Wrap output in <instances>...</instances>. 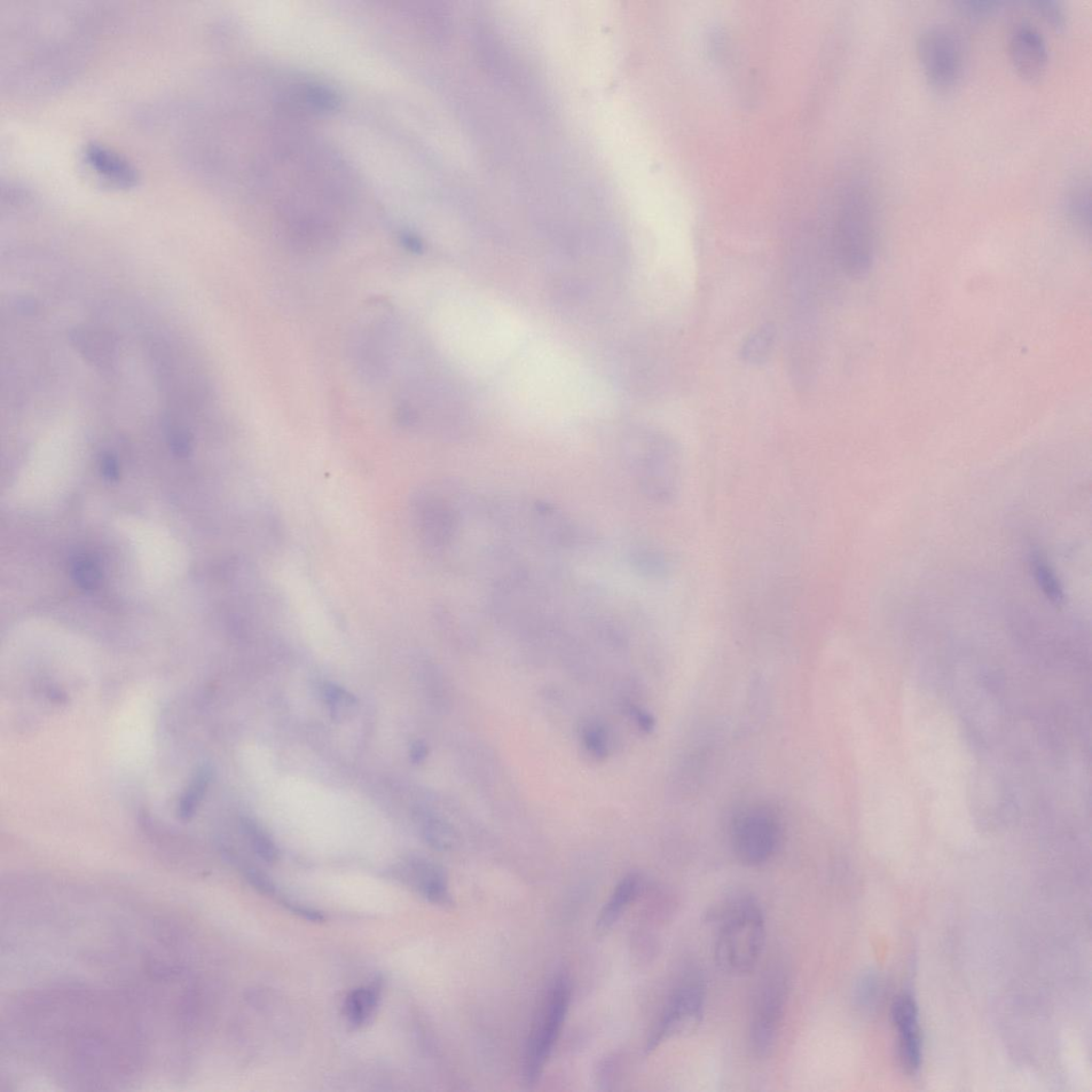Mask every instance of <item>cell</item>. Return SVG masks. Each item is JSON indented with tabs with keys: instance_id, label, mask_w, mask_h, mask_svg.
I'll return each mask as SVG.
<instances>
[{
	"instance_id": "obj_1",
	"label": "cell",
	"mask_w": 1092,
	"mask_h": 1092,
	"mask_svg": "<svg viewBox=\"0 0 1092 1092\" xmlns=\"http://www.w3.org/2000/svg\"><path fill=\"white\" fill-rule=\"evenodd\" d=\"M17 1007L20 1041L59 1076L116 1083L144 1059L138 1021L117 997L93 989H53L25 997Z\"/></svg>"
},
{
	"instance_id": "obj_2",
	"label": "cell",
	"mask_w": 1092,
	"mask_h": 1092,
	"mask_svg": "<svg viewBox=\"0 0 1092 1092\" xmlns=\"http://www.w3.org/2000/svg\"><path fill=\"white\" fill-rule=\"evenodd\" d=\"M834 225L837 262L848 277L861 279L873 269L878 243V211L873 192L860 180L838 195Z\"/></svg>"
},
{
	"instance_id": "obj_3",
	"label": "cell",
	"mask_w": 1092,
	"mask_h": 1092,
	"mask_svg": "<svg viewBox=\"0 0 1092 1092\" xmlns=\"http://www.w3.org/2000/svg\"><path fill=\"white\" fill-rule=\"evenodd\" d=\"M710 916L719 924L715 958L720 968L734 976L753 971L766 939L764 915L757 901L747 897L732 898Z\"/></svg>"
},
{
	"instance_id": "obj_4",
	"label": "cell",
	"mask_w": 1092,
	"mask_h": 1092,
	"mask_svg": "<svg viewBox=\"0 0 1092 1092\" xmlns=\"http://www.w3.org/2000/svg\"><path fill=\"white\" fill-rule=\"evenodd\" d=\"M416 531L431 553L446 555L457 545L474 509L465 494L452 486H427L415 495L412 505Z\"/></svg>"
},
{
	"instance_id": "obj_5",
	"label": "cell",
	"mask_w": 1092,
	"mask_h": 1092,
	"mask_svg": "<svg viewBox=\"0 0 1092 1092\" xmlns=\"http://www.w3.org/2000/svg\"><path fill=\"white\" fill-rule=\"evenodd\" d=\"M628 462L643 498L658 506L678 501L683 488V465L678 447L669 438L647 437L631 453Z\"/></svg>"
},
{
	"instance_id": "obj_6",
	"label": "cell",
	"mask_w": 1092,
	"mask_h": 1092,
	"mask_svg": "<svg viewBox=\"0 0 1092 1092\" xmlns=\"http://www.w3.org/2000/svg\"><path fill=\"white\" fill-rule=\"evenodd\" d=\"M729 834L738 861L750 868L764 866L779 851L783 837L781 817L772 806L751 803L731 817Z\"/></svg>"
},
{
	"instance_id": "obj_7",
	"label": "cell",
	"mask_w": 1092,
	"mask_h": 1092,
	"mask_svg": "<svg viewBox=\"0 0 1092 1092\" xmlns=\"http://www.w3.org/2000/svg\"><path fill=\"white\" fill-rule=\"evenodd\" d=\"M918 62L932 88L945 92L961 82L966 62L963 38L947 23L926 27L916 41Z\"/></svg>"
},
{
	"instance_id": "obj_8",
	"label": "cell",
	"mask_w": 1092,
	"mask_h": 1092,
	"mask_svg": "<svg viewBox=\"0 0 1092 1092\" xmlns=\"http://www.w3.org/2000/svg\"><path fill=\"white\" fill-rule=\"evenodd\" d=\"M789 996V979L781 968L767 971L756 989L751 1007L750 1044L760 1057L771 1054L779 1036Z\"/></svg>"
},
{
	"instance_id": "obj_9",
	"label": "cell",
	"mask_w": 1092,
	"mask_h": 1092,
	"mask_svg": "<svg viewBox=\"0 0 1092 1092\" xmlns=\"http://www.w3.org/2000/svg\"><path fill=\"white\" fill-rule=\"evenodd\" d=\"M704 1002L705 986L700 974L688 972L674 988L661 1017L652 1029L647 1052H654L674 1037L695 1033L703 1020Z\"/></svg>"
},
{
	"instance_id": "obj_10",
	"label": "cell",
	"mask_w": 1092,
	"mask_h": 1092,
	"mask_svg": "<svg viewBox=\"0 0 1092 1092\" xmlns=\"http://www.w3.org/2000/svg\"><path fill=\"white\" fill-rule=\"evenodd\" d=\"M570 1001L569 979L563 976L557 977L548 990L526 1052L524 1080L529 1085H533L539 1080L549 1055L552 1054L567 1017Z\"/></svg>"
},
{
	"instance_id": "obj_11",
	"label": "cell",
	"mask_w": 1092,
	"mask_h": 1092,
	"mask_svg": "<svg viewBox=\"0 0 1092 1092\" xmlns=\"http://www.w3.org/2000/svg\"><path fill=\"white\" fill-rule=\"evenodd\" d=\"M1008 57L1013 69L1023 80L1035 83L1046 74L1049 49L1040 31L1029 23H1020L1011 30Z\"/></svg>"
},
{
	"instance_id": "obj_12",
	"label": "cell",
	"mask_w": 1092,
	"mask_h": 1092,
	"mask_svg": "<svg viewBox=\"0 0 1092 1092\" xmlns=\"http://www.w3.org/2000/svg\"><path fill=\"white\" fill-rule=\"evenodd\" d=\"M531 533L549 549H567L584 541L583 532L552 502L533 501L529 510Z\"/></svg>"
},
{
	"instance_id": "obj_13",
	"label": "cell",
	"mask_w": 1092,
	"mask_h": 1092,
	"mask_svg": "<svg viewBox=\"0 0 1092 1092\" xmlns=\"http://www.w3.org/2000/svg\"><path fill=\"white\" fill-rule=\"evenodd\" d=\"M893 1023L899 1029V1054L902 1069L915 1074L922 1064V1041L917 1007L913 997L900 996L892 1007Z\"/></svg>"
},
{
	"instance_id": "obj_14",
	"label": "cell",
	"mask_w": 1092,
	"mask_h": 1092,
	"mask_svg": "<svg viewBox=\"0 0 1092 1092\" xmlns=\"http://www.w3.org/2000/svg\"><path fill=\"white\" fill-rule=\"evenodd\" d=\"M69 341L86 362L100 371H109L115 364L116 345L105 330L94 326H78L70 330Z\"/></svg>"
},
{
	"instance_id": "obj_15",
	"label": "cell",
	"mask_w": 1092,
	"mask_h": 1092,
	"mask_svg": "<svg viewBox=\"0 0 1092 1092\" xmlns=\"http://www.w3.org/2000/svg\"><path fill=\"white\" fill-rule=\"evenodd\" d=\"M85 161L100 178L114 185L131 187L138 178L136 170L127 160L104 146H90L86 148Z\"/></svg>"
},
{
	"instance_id": "obj_16",
	"label": "cell",
	"mask_w": 1092,
	"mask_h": 1092,
	"mask_svg": "<svg viewBox=\"0 0 1092 1092\" xmlns=\"http://www.w3.org/2000/svg\"><path fill=\"white\" fill-rule=\"evenodd\" d=\"M408 880L422 897L439 906L452 903V895L444 870L437 864L426 860H415L408 870Z\"/></svg>"
},
{
	"instance_id": "obj_17",
	"label": "cell",
	"mask_w": 1092,
	"mask_h": 1092,
	"mask_svg": "<svg viewBox=\"0 0 1092 1092\" xmlns=\"http://www.w3.org/2000/svg\"><path fill=\"white\" fill-rule=\"evenodd\" d=\"M626 555L632 570L644 578L663 579L673 570L671 555L663 547L648 542L633 545Z\"/></svg>"
},
{
	"instance_id": "obj_18",
	"label": "cell",
	"mask_w": 1092,
	"mask_h": 1092,
	"mask_svg": "<svg viewBox=\"0 0 1092 1092\" xmlns=\"http://www.w3.org/2000/svg\"><path fill=\"white\" fill-rule=\"evenodd\" d=\"M641 885L640 877L635 874L624 877L618 884L615 891L612 892L610 899L605 903L601 911L598 923H596V929L599 931L607 932L617 923L625 909L638 898L641 890Z\"/></svg>"
},
{
	"instance_id": "obj_19",
	"label": "cell",
	"mask_w": 1092,
	"mask_h": 1092,
	"mask_svg": "<svg viewBox=\"0 0 1092 1092\" xmlns=\"http://www.w3.org/2000/svg\"><path fill=\"white\" fill-rule=\"evenodd\" d=\"M379 1003V987L369 985L353 990L345 1002V1015L353 1027L369 1023Z\"/></svg>"
},
{
	"instance_id": "obj_20",
	"label": "cell",
	"mask_w": 1092,
	"mask_h": 1092,
	"mask_svg": "<svg viewBox=\"0 0 1092 1092\" xmlns=\"http://www.w3.org/2000/svg\"><path fill=\"white\" fill-rule=\"evenodd\" d=\"M777 340V329L773 324L761 325L746 337L741 349L745 363L761 365L771 357Z\"/></svg>"
},
{
	"instance_id": "obj_21",
	"label": "cell",
	"mask_w": 1092,
	"mask_h": 1092,
	"mask_svg": "<svg viewBox=\"0 0 1092 1092\" xmlns=\"http://www.w3.org/2000/svg\"><path fill=\"white\" fill-rule=\"evenodd\" d=\"M1090 184L1080 179L1067 194L1066 209L1072 224L1083 234L1090 232Z\"/></svg>"
},
{
	"instance_id": "obj_22",
	"label": "cell",
	"mask_w": 1092,
	"mask_h": 1092,
	"mask_svg": "<svg viewBox=\"0 0 1092 1092\" xmlns=\"http://www.w3.org/2000/svg\"><path fill=\"white\" fill-rule=\"evenodd\" d=\"M70 575L78 587L86 592L97 591L103 580L100 563L91 555L78 554L70 563Z\"/></svg>"
},
{
	"instance_id": "obj_23",
	"label": "cell",
	"mask_w": 1092,
	"mask_h": 1092,
	"mask_svg": "<svg viewBox=\"0 0 1092 1092\" xmlns=\"http://www.w3.org/2000/svg\"><path fill=\"white\" fill-rule=\"evenodd\" d=\"M241 824L251 847H253V850L258 857L267 863L276 862L279 857V851L269 836L253 820H242Z\"/></svg>"
},
{
	"instance_id": "obj_24",
	"label": "cell",
	"mask_w": 1092,
	"mask_h": 1092,
	"mask_svg": "<svg viewBox=\"0 0 1092 1092\" xmlns=\"http://www.w3.org/2000/svg\"><path fill=\"white\" fill-rule=\"evenodd\" d=\"M581 741L586 750L596 760H603L608 756L609 735L607 728L601 722L588 721L581 728Z\"/></svg>"
},
{
	"instance_id": "obj_25",
	"label": "cell",
	"mask_w": 1092,
	"mask_h": 1092,
	"mask_svg": "<svg viewBox=\"0 0 1092 1092\" xmlns=\"http://www.w3.org/2000/svg\"><path fill=\"white\" fill-rule=\"evenodd\" d=\"M324 698L336 720L347 718L358 704L357 698L339 685L327 683L324 687Z\"/></svg>"
},
{
	"instance_id": "obj_26",
	"label": "cell",
	"mask_w": 1092,
	"mask_h": 1092,
	"mask_svg": "<svg viewBox=\"0 0 1092 1092\" xmlns=\"http://www.w3.org/2000/svg\"><path fill=\"white\" fill-rule=\"evenodd\" d=\"M423 837L427 843L438 851H449L455 842L454 832L449 823L439 820H429L423 826Z\"/></svg>"
},
{
	"instance_id": "obj_27",
	"label": "cell",
	"mask_w": 1092,
	"mask_h": 1092,
	"mask_svg": "<svg viewBox=\"0 0 1092 1092\" xmlns=\"http://www.w3.org/2000/svg\"><path fill=\"white\" fill-rule=\"evenodd\" d=\"M208 782L209 772L208 769H202L198 776L195 777L190 790L187 791L182 803H180L179 813L184 819H188V817L192 815L195 807L198 806L199 800L204 795V791L208 788Z\"/></svg>"
},
{
	"instance_id": "obj_28",
	"label": "cell",
	"mask_w": 1092,
	"mask_h": 1092,
	"mask_svg": "<svg viewBox=\"0 0 1092 1092\" xmlns=\"http://www.w3.org/2000/svg\"><path fill=\"white\" fill-rule=\"evenodd\" d=\"M1033 9L1057 30L1067 25V12L1062 3L1056 0H1035L1029 3Z\"/></svg>"
},
{
	"instance_id": "obj_29",
	"label": "cell",
	"mask_w": 1092,
	"mask_h": 1092,
	"mask_svg": "<svg viewBox=\"0 0 1092 1092\" xmlns=\"http://www.w3.org/2000/svg\"><path fill=\"white\" fill-rule=\"evenodd\" d=\"M167 441L170 450L179 458H186L192 451V437L191 432L177 423H169L167 427Z\"/></svg>"
},
{
	"instance_id": "obj_30",
	"label": "cell",
	"mask_w": 1092,
	"mask_h": 1092,
	"mask_svg": "<svg viewBox=\"0 0 1092 1092\" xmlns=\"http://www.w3.org/2000/svg\"><path fill=\"white\" fill-rule=\"evenodd\" d=\"M960 8V10L972 19H983L992 17L996 12L1001 10L1002 2H994V0H961L955 3Z\"/></svg>"
},
{
	"instance_id": "obj_31",
	"label": "cell",
	"mask_w": 1092,
	"mask_h": 1092,
	"mask_svg": "<svg viewBox=\"0 0 1092 1092\" xmlns=\"http://www.w3.org/2000/svg\"><path fill=\"white\" fill-rule=\"evenodd\" d=\"M243 873H245V876L249 880L250 884H253L255 889L266 894H271L274 892V885L271 883V880L267 877L262 870H259L254 867L245 866L243 867Z\"/></svg>"
},
{
	"instance_id": "obj_32",
	"label": "cell",
	"mask_w": 1092,
	"mask_h": 1092,
	"mask_svg": "<svg viewBox=\"0 0 1092 1092\" xmlns=\"http://www.w3.org/2000/svg\"><path fill=\"white\" fill-rule=\"evenodd\" d=\"M100 470L101 474L107 479H110V481H114V479H117L120 476L119 463H117V460L113 454H104L103 459L100 461Z\"/></svg>"
},
{
	"instance_id": "obj_33",
	"label": "cell",
	"mask_w": 1092,
	"mask_h": 1092,
	"mask_svg": "<svg viewBox=\"0 0 1092 1092\" xmlns=\"http://www.w3.org/2000/svg\"><path fill=\"white\" fill-rule=\"evenodd\" d=\"M427 754H428V748H427V746L425 744H423V742H420V741L412 744L411 749H410V757H411L413 763H421V761H423V760L426 759Z\"/></svg>"
},
{
	"instance_id": "obj_34",
	"label": "cell",
	"mask_w": 1092,
	"mask_h": 1092,
	"mask_svg": "<svg viewBox=\"0 0 1092 1092\" xmlns=\"http://www.w3.org/2000/svg\"><path fill=\"white\" fill-rule=\"evenodd\" d=\"M634 718L638 726L644 731H651L654 727V720L647 712L636 709L633 711Z\"/></svg>"
},
{
	"instance_id": "obj_35",
	"label": "cell",
	"mask_w": 1092,
	"mask_h": 1092,
	"mask_svg": "<svg viewBox=\"0 0 1092 1092\" xmlns=\"http://www.w3.org/2000/svg\"><path fill=\"white\" fill-rule=\"evenodd\" d=\"M287 906L289 907L290 910H293L294 913H296L297 915H301L305 918H308V920L322 921V918H324V917H322L321 915H319V913H316V911H314L310 908H306V907H303L300 905H295V903H287Z\"/></svg>"
},
{
	"instance_id": "obj_36",
	"label": "cell",
	"mask_w": 1092,
	"mask_h": 1092,
	"mask_svg": "<svg viewBox=\"0 0 1092 1092\" xmlns=\"http://www.w3.org/2000/svg\"><path fill=\"white\" fill-rule=\"evenodd\" d=\"M403 242H404L405 247L408 250L413 251V253H419V251H421L422 247H423L421 240L419 238H416L415 236H412V235H405L403 238Z\"/></svg>"
},
{
	"instance_id": "obj_37",
	"label": "cell",
	"mask_w": 1092,
	"mask_h": 1092,
	"mask_svg": "<svg viewBox=\"0 0 1092 1092\" xmlns=\"http://www.w3.org/2000/svg\"><path fill=\"white\" fill-rule=\"evenodd\" d=\"M469 27H470V4H469ZM468 56H469V50H468Z\"/></svg>"
}]
</instances>
